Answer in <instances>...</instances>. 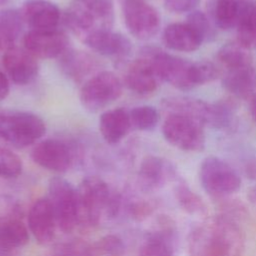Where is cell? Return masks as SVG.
Instances as JSON below:
<instances>
[{"instance_id":"obj_9","label":"cell","mask_w":256,"mask_h":256,"mask_svg":"<svg viewBox=\"0 0 256 256\" xmlns=\"http://www.w3.org/2000/svg\"><path fill=\"white\" fill-rule=\"evenodd\" d=\"M121 6L125 26L133 37L148 40L157 34L160 15L153 6L146 1H127Z\"/></svg>"},{"instance_id":"obj_3","label":"cell","mask_w":256,"mask_h":256,"mask_svg":"<svg viewBox=\"0 0 256 256\" xmlns=\"http://www.w3.org/2000/svg\"><path fill=\"white\" fill-rule=\"evenodd\" d=\"M46 132L45 122L26 111L0 112V138L12 146L23 148L34 144Z\"/></svg>"},{"instance_id":"obj_28","label":"cell","mask_w":256,"mask_h":256,"mask_svg":"<svg viewBox=\"0 0 256 256\" xmlns=\"http://www.w3.org/2000/svg\"><path fill=\"white\" fill-rule=\"evenodd\" d=\"M171 230L163 229L148 236L138 256H174Z\"/></svg>"},{"instance_id":"obj_31","label":"cell","mask_w":256,"mask_h":256,"mask_svg":"<svg viewBox=\"0 0 256 256\" xmlns=\"http://www.w3.org/2000/svg\"><path fill=\"white\" fill-rule=\"evenodd\" d=\"M131 127L141 131H149L154 129L159 122L158 111L149 105H141L134 107L129 111Z\"/></svg>"},{"instance_id":"obj_7","label":"cell","mask_w":256,"mask_h":256,"mask_svg":"<svg viewBox=\"0 0 256 256\" xmlns=\"http://www.w3.org/2000/svg\"><path fill=\"white\" fill-rule=\"evenodd\" d=\"M49 201L53 208L58 227L71 232L79 223L77 189L67 180L55 177L49 182Z\"/></svg>"},{"instance_id":"obj_16","label":"cell","mask_w":256,"mask_h":256,"mask_svg":"<svg viewBox=\"0 0 256 256\" xmlns=\"http://www.w3.org/2000/svg\"><path fill=\"white\" fill-rule=\"evenodd\" d=\"M56 218L48 198L36 200L28 214L29 230L40 244L51 242L55 236Z\"/></svg>"},{"instance_id":"obj_39","label":"cell","mask_w":256,"mask_h":256,"mask_svg":"<svg viewBox=\"0 0 256 256\" xmlns=\"http://www.w3.org/2000/svg\"><path fill=\"white\" fill-rule=\"evenodd\" d=\"M9 90L10 87L8 77L2 71H0V101L4 100L8 96Z\"/></svg>"},{"instance_id":"obj_43","label":"cell","mask_w":256,"mask_h":256,"mask_svg":"<svg viewBox=\"0 0 256 256\" xmlns=\"http://www.w3.org/2000/svg\"><path fill=\"white\" fill-rule=\"evenodd\" d=\"M0 256H15V252L14 251H6V250L0 249Z\"/></svg>"},{"instance_id":"obj_20","label":"cell","mask_w":256,"mask_h":256,"mask_svg":"<svg viewBox=\"0 0 256 256\" xmlns=\"http://www.w3.org/2000/svg\"><path fill=\"white\" fill-rule=\"evenodd\" d=\"M163 42L174 51L192 52L197 50L203 40L200 35L186 23H172L163 32Z\"/></svg>"},{"instance_id":"obj_10","label":"cell","mask_w":256,"mask_h":256,"mask_svg":"<svg viewBox=\"0 0 256 256\" xmlns=\"http://www.w3.org/2000/svg\"><path fill=\"white\" fill-rule=\"evenodd\" d=\"M23 45L35 57L52 59L59 58L69 49V40L66 34L58 29L30 30L23 38Z\"/></svg>"},{"instance_id":"obj_11","label":"cell","mask_w":256,"mask_h":256,"mask_svg":"<svg viewBox=\"0 0 256 256\" xmlns=\"http://www.w3.org/2000/svg\"><path fill=\"white\" fill-rule=\"evenodd\" d=\"M73 157L71 147L58 139L40 141L31 151V158L36 164L54 172L67 171L72 165Z\"/></svg>"},{"instance_id":"obj_14","label":"cell","mask_w":256,"mask_h":256,"mask_svg":"<svg viewBox=\"0 0 256 256\" xmlns=\"http://www.w3.org/2000/svg\"><path fill=\"white\" fill-rule=\"evenodd\" d=\"M20 12L24 23L37 31L57 29L61 17L57 5L47 0H27Z\"/></svg>"},{"instance_id":"obj_44","label":"cell","mask_w":256,"mask_h":256,"mask_svg":"<svg viewBox=\"0 0 256 256\" xmlns=\"http://www.w3.org/2000/svg\"><path fill=\"white\" fill-rule=\"evenodd\" d=\"M120 2V4H123L124 2H127V1H145V0H118Z\"/></svg>"},{"instance_id":"obj_36","label":"cell","mask_w":256,"mask_h":256,"mask_svg":"<svg viewBox=\"0 0 256 256\" xmlns=\"http://www.w3.org/2000/svg\"><path fill=\"white\" fill-rule=\"evenodd\" d=\"M102 256H123L125 246L122 240L116 235H106L96 243Z\"/></svg>"},{"instance_id":"obj_37","label":"cell","mask_w":256,"mask_h":256,"mask_svg":"<svg viewBox=\"0 0 256 256\" xmlns=\"http://www.w3.org/2000/svg\"><path fill=\"white\" fill-rule=\"evenodd\" d=\"M53 256H102L96 244L89 245L86 243H70L61 248Z\"/></svg>"},{"instance_id":"obj_45","label":"cell","mask_w":256,"mask_h":256,"mask_svg":"<svg viewBox=\"0 0 256 256\" xmlns=\"http://www.w3.org/2000/svg\"><path fill=\"white\" fill-rule=\"evenodd\" d=\"M8 0H0V5H2V4H4V3H6Z\"/></svg>"},{"instance_id":"obj_8","label":"cell","mask_w":256,"mask_h":256,"mask_svg":"<svg viewBox=\"0 0 256 256\" xmlns=\"http://www.w3.org/2000/svg\"><path fill=\"white\" fill-rule=\"evenodd\" d=\"M162 133L169 144L183 151H201L205 146L203 126L183 115H167Z\"/></svg>"},{"instance_id":"obj_12","label":"cell","mask_w":256,"mask_h":256,"mask_svg":"<svg viewBox=\"0 0 256 256\" xmlns=\"http://www.w3.org/2000/svg\"><path fill=\"white\" fill-rule=\"evenodd\" d=\"M82 41L93 51L117 61L125 60L132 51L129 38L111 29L96 30L87 35Z\"/></svg>"},{"instance_id":"obj_42","label":"cell","mask_w":256,"mask_h":256,"mask_svg":"<svg viewBox=\"0 0 256 256\" xmlns=\"http://www.w3.org/2000/svg\"><path fill=\"white\" fill-rule=\"evenodd\" d=\"M251 112L253 119L256 123V92L252 95V100H251Z\"/></svg>"},{"instance_id":"obj_19","label":"cell","mask_w":256,"mask_h":256,"mask_svg":"<svg viewBox=\"0 0 256 256\" xmlns=\"http://www.w3.org/2000/svg\"><path fill=\"white\" fill-rule=\"evenodd\" d=\"M131 128L129 111L123 108L107 110L99 118V131L109 144L120 142Z\"/></svg>"},{"instance_id":"obj_38","label":"cell","mask_w":256,"mask_h":256,"mask_svg":"<svg viewBox=\"0 0 256 256\" xmlns=\"http://www.w3.org/2000/svg\"><path fill=\"white\" fill-rule=\"evenodd\" d=\"M167 10L173 13L191 12L198 5L199 0H163Z\"/></svg>"},{"instance_id":"obj_46","label":"cell","mask_w":256,"mask_h":256,"mask_svg":"<svg viewBox=\"0 0 256 256\" xmlns=\"http://www.w3.org/2000/svg\"><path fill=\"white\" fill-rule=\"evenodd\" d=\"M0 49H1V46H0Z\"/></svg>"},{"instance_id":"obj_24","label":"cell","mask_w":256,"mask_h":256,"mask_svg":"<svg viewBox=\"0 0 256 256\" xmlns=\"http://www.w3.org/2000/svg\"><path fill=\"white\" fill-rule=\"evenodd\" d=\"M29 239L26 226L16 218L0 221V249L15 251Z\"/></svg>"},{"instance_id":"obj_26","label":"cell","mask_w":256,"mask_h":256,"mask_svg":"<svg viewBox=\"0 0 256 256\" xmlns=\"http://www.w3.org/2000/svg\"><path fill=\"white\" fill-rule=\"evenodd\" d=\"M240 0H212L210 13L214 25L221 29L236 27Z\"/></svg>"},{"instance_id":"obj_1","label":"cell","mask_w":256,"mask_h":256,"mask_svg":"<svg viewBox=\"0 0 256 256\" xmlns=\"http://www.w3.org/2000/svg\"><path fill=\"white\" fill-rule=\"evenodd\" d=\"M188 247L190 256H240L243 237L235 220L222 214L195 227Z\"/></svg>"},{"instance_id":"obj_6","label":"cell","mask_w":256,"mask_h":256,"mask_svg":"<svg viewBox=\"0 0 256 256\" xmlns=\"http://www.w3.org/2000/svg\"><path fill=\"white\" fill-rule=\"evenodd\" d=\"M140 54L150 59L161 81H166L180 90H189L195 87L191 62L151 46L144 47Z\"/></svg>"},{"instance_id":"obj_32","label":"cell","mask_w":256,"mask_h":256,"mask_svg":"<svg viewBox=\"0 0 256 256\" xmlns=\"http://www.w3.org/2000/svg\"><path fill=\"white\" fill-rule=\"evenodd\" d=\"M233 122V111L227 103H210L207 126L215 129L228 128Z\"/></svg>"},{"instance_id":"obj_30","label":"cell","mask_w":256,"mask_h":256,"mask_svg":"<svg viewBox=\"0 0 256 256\" xmlns=\"http://www.w3.org/2000/svg\"><path fill=\"white\" fill-rule=\"evenodd\" d=\"M89 12L104 29H111L114 22L113 0H75Z\"/></svg>"},{"instance_id":"obj_41","label":"cell","mask_w":256,"mask_h":256,"mask_svg":"<svg viewBox=\"0 0 256 256\" xmlns=\"http://www.w3.org/2000/svg\"><path fill=\"white\" fill-rule=\"evenodd\" d=\"M247 197L249 199V201L256 206V184L254 186H252L249 191H248V194H247Z\"/></svg>"},{"instance_id":"obj_22","label":"cell","mask_w":256,"mask_h":256,"mask_svg":"<svg viewBox=\"0 0 256 256\" xmlns=\"http://www.w3.org/2000/svg\"><path fill=\"white\" fill-rule=\"evenodd\" d=\"M224 88L239 98L254 94L256 88V71L252 65L227 70L223 78Z\"/></svg>"},{"instance_id":"obj_40","label":"cell","mask_w":256,"mask_h":256,"mask_svg":"<svg viewBox=\"0 0 256 256\" xmlns=\"http://www.w3.org/2000/svg\"><path fill=\"white\" fill-rule=\"evenodd\" d=\"M5 201H7V200H5L4 197L0 195V221L12 218L10 216V213L12 212V208H10V206L8 204L3 205V202H5Z\"/></svg>"},{"instance_id":"obj_27","label":"cell","mask_w":256,"mask_h":256,"mask_svg":"<svg viewBox=\"0 0 256 256\" xmlns=\"http://www.w3.org/2000/svg\"><path fill=\"white\" fill-rule=\"evenodd\" d=\"M217 59L227 70L252 65V57L248 48L239 43L223 45L217 53Z\"/></svg>"},{"instance_id":"obj_13","label":"cell","mask_w":256,"mask_h":256,"mask_svg":"<svg viewBox=\"0 0 256 256\" xmlns=\"http://www.w3.org/2000/svg\"><path fill=\"white\" fill-rule=\"evenodd\" d=\"M2 64L10 80L18 85L29 84L36 78L39 71L36 57L25 48L17 46L5 50Z\"/></svg>"},{"instance_id":"obj_35","label":"cell","mask_w":256,"mask_h":256,"mask_svg":"<svg viewBox=\"0 0 256 256\" xmlns=\"http://www.w3.org/2000/svg\"><path fill=\"white\" fill-rule=\"evenodd\" d=\"M218 76L217 67L210 61H198L192 63L193 83L196 86L213 81Z\"/></svg>"},{"instance_id":"obj_15","label":"cell","mask_w":256,"mask_h":256,"mask_svg":"<svg viewBox=\"0 0 256 256\" xmlns=\"http://www.w3.org/2000/svg\"><path fill=\"white\" fill-rule=\"evenodd\" d=\"M161 79L159 78L150 59L143 54L134 60L127 68L125 74V84L138 95H148L153 93Z\"/></svg>"},{"instance_id":"obj_17","label":"cell","mask_w":256,"mask_h":256,"mask_svg":"<svg viewBox=\"0 0 256 256\" xmlns=\"http://www.w3.org/2000/svg\"><path fill=\"white\" fill-rule=\"evenodd\" d=\"M174 165L158 156L146 157L139 168L138 178L141 187L145 190H154L163 187L166 183L176 179Z\"/></svg>"},{"instance_id":"obj_33","label":"cell","mask_w":256,"mask_h":256,"mask_svg":"<svg viewBox=\"0 0 256 256\" xmlns=\"http://www.w3.org/2000/svg\"><path fill=\"white\" fill-rule=\"evenodd\" d=\"M20 157L9 149L0 147V177L14 178L22 172Z\"/></svg>"},{"instance_id":"obj_25","label":"cell","mask_w":256,"mask_h":256,"mask_svg":"<svg viewBox=\"0 0 256 256\" xmlns=\"http://www.w3.org/2000/svg\"><path fill=\"white\" fill-rule=\"evenodd\" d=\"M24 20L20 11L16 9L0 10V46L8 49L20 36Z\"/></svg>"},{"instance_id":"obj_18","label":"cell","mask_w":256,"mask_h":256,"mask_svg":"<svg viewBox=\"0 0 256 256\" xmlns=\"http://www.w3.org/2000/svg\"><path fill=\"white\" fill-rule=\"evenodd\" d=\"M59 64L64 75L75 82L83 81L98 68L97 61L90 54L70 48L59 57Z\"/></svg>"},{"instance_id":"obj_21","label":"cell","mask_w":256,"mask_h":256,"mask_svg":"<svg viewBox=\"0 0 256 256\" xmlns=\"http://www.w3.org/2000/svg\"><path fill=\"white\" fill-rule=\"evenodd\" d=\"M162 109L167 115H183L205 126L208 120L210 103L188 97H170L162 101Z\"/></svg>"},{"instance_id":"obj_29","label":"cell","mask_w":256,"mask_h":256,"mask_svg":"<svg viewBox=\"0 0 256 256\" xmlns=\"http://www.w3.org/2000/svg\"><path fill=\"white\" fill-rule=\"evenodd\" d=\"M175 196L181 208L188 214L193 216L206 215L207 208L205 203L182 179H179L175 186Z\"/></svg>"},{"instance_id":"obj_23","label":"cell","mask_w":256,"mask_h":256,"mask_svg":"<svg viewBox=\"0 0 256 256\" xmlns=\"http://www.w3.org/2000/svg\"><path fill=\"white\" fill-rule=\"evenodd\" d=\"M238 43L246 48L256 47V1L240 0L236 23Z\"/></svg>"},{"instance_id":"obj_34","label":"cell","mask_w":256,"mask_h":256,"mask_svg":"<svg viewBox=\"0 0 256 256\" xmlns=\"http://www.w3.org/2000/svg\"><path fill=\"white\" fill-rule=\"evenodd\" d=\"M187 23L200 35L203 41L214 39L216 33L212 21L203 12L191 11L187 16Z\"/></svg>"},{"instance_id":"obj_5","label":"cell","mask_w":256,"mask_h":256,"mask_svg":"<svg viewBox=\"0 0 256 256\" xmlns=\"http://www.w3.org/2000/svg\"><path fill=\"white\" fill-rule=\"evenodd\" d=\"M199 179L203 189L217 198L229 196L241 187L238 173L227 162L215 156H209L202 161Z\"/></svg>"},{"instance_id":"obj_2","label":"cell","mask_w":256,"mask_h":256,"mask_svg":"<svg viewBox=\"0 0 256 256\" xmlns=\"http://www.w3.org/2000/svg\"><path fill=\"white\" fill-rule=\"evenodd\" d=\"M79 223L97 225L102 216L113 217L118 213L120 198L102 179L89 176L77 189Z\"/></svg>"},{"instance_id":"obj_4","label":"cell","mask_w":256,"mask_h":256,"mask_svg":"<svg viewBox=\"0 0 256 256\" xmlns=\"http://www.w3.org/2000/svg\"><path fill=\"white\" fill-rule=\"evenodd\" d=\"M122 91L120 78L113 72L102 71L85 81L80 91V102L85 110L96 113L116 101Z\"/></svg>"}]
</instances>
